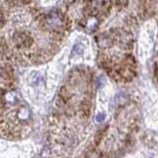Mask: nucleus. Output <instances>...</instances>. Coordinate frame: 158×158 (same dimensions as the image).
<instances>
[]
</instances>
